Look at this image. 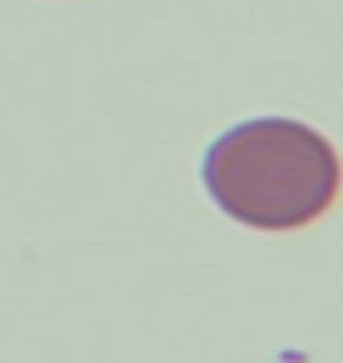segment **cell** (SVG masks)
Wrapping results in <instances>:
<instances>
[{"instance_id":"cell-1","label":"cell","mask_w":343,"mask_h":363,"mask_svg":"<svg viewBox=\"0 0 343 363\" xmlns=\"http://www.w3.org/2000/svg\"><path fill=\"white\" fill-rule=\"evenodd\" d=\"M339 154L319 130L291 117H259L206 150L202 182L226 218L254 230H295L327 214L339 194Z\"/></svg>"}]
</instances>
